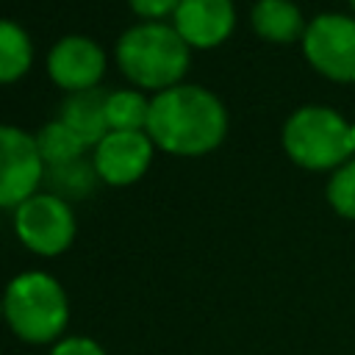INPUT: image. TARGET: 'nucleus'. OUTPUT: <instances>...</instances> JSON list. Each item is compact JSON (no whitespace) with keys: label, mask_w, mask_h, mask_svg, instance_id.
<instances>
[{"label":"nucleus","mask_w":355,"mask_h":355,"mask_svg":"<svg viewBox=\"0 0 355 355\" xmlns=\"http://www.w3.org/2000/svg\"><path fill=\"white\" fill-rule=\"evenodd\" d=\"M227 114L216 94L178 83L150 100L147 136L172 155H202L222 144Z\"/></svg>","instance_id":"1"},{"label":"nucleus","mask_w":355,"mask_h":355,"mask_svg":"<svg viewBox=\"0 0 355 355\" xmlns=\"http://www.w3.org/2000/svg\"><path fill=\"white\" fill-rule=\"evenodd\" d=\"M116 64L125 78L144 89H172L189 69V44L161 22H144L125 31L116 42Z\"/></svg>","instance_id":"2"},{"label":"nucleus","mask_w":355,"mask_h":355,"mask_svg":"<svg viewBox=\"0 0 355 355\" xmlns=\"http://www.w3.org/2000/svg\"><path fill=\"white\" fill-rule=\"evenodd\" d=\"M3 316L22 341H55L69 319L67 294L55 277L44 272H22L3 294Z\"/></svg>","instance_id":"3"},{"label":"nucleus","mask_w":355,"mask_h":355,"mask_svg":"<svg viewBox=\"0 0 355 355\" xmlns=\"http://www.w3.org/2000/svg\"><path fill=\"white\" fill-rule=\"evenodd\" d=\"M286 153L305 169L338 166L355 147V128L330 108L308 105L288 116L283 128Z\"/></svg>","instance_id":"4"},{"label":"nucleus","mask_w":355,"mask_h":355,"mask_svg":"<svg viewBox=\"0 0 355 355\" xmlns=\"http://www.w3.org/2000/svg\"><path fill=\"white\" fill-rule=\"evenodd\" d=\"M19 241L39 255H58L75 239V216L58 194H33L14 208Z\"/></svg>","instance_id":"5"},{"label":"nucleus","mask_w":355,"mask_h":355,"mask_svg":"<svg viewBox=\"0 0 355 355\" xmlns=\"http://www.w3.org/2000/svg\"><path fill=\"white\" fill-rule=\"evenodd\" d=\"M308 61L330 80H355V19L341 14L316 17L302 36Z\"/></svg>","instance_id":"6"},{"label":"nucleus","mask_w":355,"mask_h":355,"mask_svg":"<svg viewBox=\"0 0 355 355\" xmlns=\"http://www.w3.org/2000/svg\"><path fill=\"white\" fill-rule=\"evenodd\" d=\"M44 175L36 139L19 128L0 125V208H17L36 194Z\"/></svg>","instance_id":"7"},{"label":"nucleus","mask_w":355,"mask_h":355,"mask_svg":"<svg viewBox=\"0 0 355 355\" xmlns=\"http://www.w3.org/2000/svg\"><path fill=\"white\" fill-rule=\"evenodd\" d=\"M153 161V139L144 130H108L94 144V172L111 186L136 183Z\"/></svg>","instance_id":"8"},{"label":"nucleus","mask_w":355,"mask_h":355,"mask_svg":"<svg viewBox=\"0 0 355 355\" xmlns=\"http://www.w3.org/2000/svg\"><path fill=\"white\" fill-rule=\"evenodd\" d=\"M47 72L55 86L67 92L94 89L105 72V53L86 36L61 39L47 55Z\"/></svg>","instance_id":"9"},{"label":"nucleus","mask_w":355,"mask_h":355,"mask_svg":"<svg viewBox=\"0 0 355 355\" xmlns=\"http://www.w3.org/2000/svg\"><path fill=\"white\" fill-rule=\"evenodd\" d=\"M175 17V31L189 47H216L222 44L236 22L230 0H180Z\"/></svg>","instance_id":"10"},{"label":"nucleus","mask_w":355,"mask_h":355,"mask_svg":"<svg viewBox=\"0 0 355 355\" xmlns=\"http://www.w3.org/2000/svg\"><path fill=\"white\" fill-rule=\"evenodd\" d=\"M61 122H67L86 144H97L108 133V119H105V94L97 89L75 92L64 108H61Z\"/></svg>","instance_id":"11"},{"label":"nucleus","mask_w":355,"mask_h":355,"mask_svg":"<svg viewBox=\"0 0 355 355\" xmlns=\"http://www.w3.org/2000/svg\"><path fill=\"white\" fill-rule=\"evenodd\" d=\"M252 25L258 36L269 42H294L297 36H305L302 14L291 0H261L252 8Z\"/></svg>","instance_id":"12"},{"label":"nucleus","mask_w":355,"mask_h":355,"mask_svg":"<svg viewBox=\"0 0 355 355\" xmlns=\"http://www.w3.org/2000/svg\"><path fill=\"white\" fill-rule=\"evenodd\" d=\"M36 147H39V155L44 164H50L53 169H64V166H72L80 161L83 150L89 147L67 122L55 119L50 125H44L36 136Z\"/></svg>","instance_id":"13"},{"label":"nucleus","mask_w":355,"mask_h":355,"mask_svg":"<svg viewBox=\"0 0 355 355\" xmlns=\"http://www.w3.org/2000/svg\"><path fill=\"white\" fill-rule=\"evenodd\" d=\"M33 61V44L28 33L11 22L0 19V83L19 80Z\"/></svg>","instance_id":"14"},{"label":"nucleus","mask_w":355,"mask_h":355,"mask_svg":"<svg viewBox=\"0 0 355 355\" xmlns=\"http://www.w3.org/2000/svg\"><path fill=\"white\" fill-rule=\"evenodd\" d=\"M108 130H144L150 119V100L133 89H116L105 94Z\"/></svg>","instance_id":"15"},{"label":"nucleus","mask_w":355,"mask_h":355,"mask_svg":"<svg viewBox=\"0 0 355 355\" xmlns=\"http://www.w3.org/2000/svg\"><path fill=\"white\" fill-rule=\"evenodd\" d=\"M327 200L341 216H349V219L355 216V161L336 169L327 186Z\"/></svg>","instance_id":"16"},{"label":"nucleus","mask_w":355,"mask_h":355,"mask_svg":"<svg viewBox=\"0 0 355 355\" xmlns=\"http://www.w3.org/2000/svg\"><path fill=\"white\" fill-rule=\"evenodd\" d=\"M50 355H105L103 347L92 338H83V336H69V338H61Z\"/></svg>","instance_id":"17"},{"label":"nucleus","mask_w":355,"mask_h":355,"mask_svg":"<svg viewBox=\"0 0 355 355\" xmlns=\"http://www.w3.org/2000/svg\"><path fill=\"white\" fill-rule=\"evenodd\" d=\"M128 3H130V8H133L139 17H144V19H150V22H158L161 17L175 14L178 6H180V0H128Z\"/></svg>","instance_id":"18"},{"label":"nucleus","mask_w":355,"mask_h":355,"mask_svg":"<svg viewBox=\"0 0 355 355\" xmlns=\"http://www.w3.org/2000/svg\"><path fill=\"white\" fill-rule=\"evenodd\" d=\"M0 316H3V300H0Z\"/></svg>","instance_id":"19"},{"label":"nucleus","mask_w":355,"mask_h":355,"mask_svg":"<svg viewBox=\"0 0 355 355\" xmlns=\"http://www.w3.org/2000/svg\"><path fill=\"white\" fill-rule=\"evenodd\" d=\"M349 3H352V8H355V0H349Z\"/></svg>","instance_id":"20"}]
</instances>
